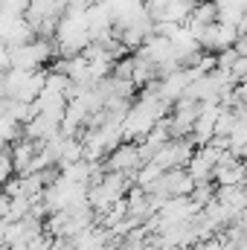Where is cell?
Listing matches in <instances>:
<instances>
[{"instance_id": "6da1fadb", "label": "cell", "mask_w": 247, "mask_h": 250, "mask_svg": "<svg viewBox=\"0 0 247 250\" xmlns=\"http://www.w3.org/2000/svg\"><path fill=\"white\" fill-rule=\"evenodd\" d=\"M29 6V0H0V12L3 15H23Z\"/></svg>"}]
</instances>
